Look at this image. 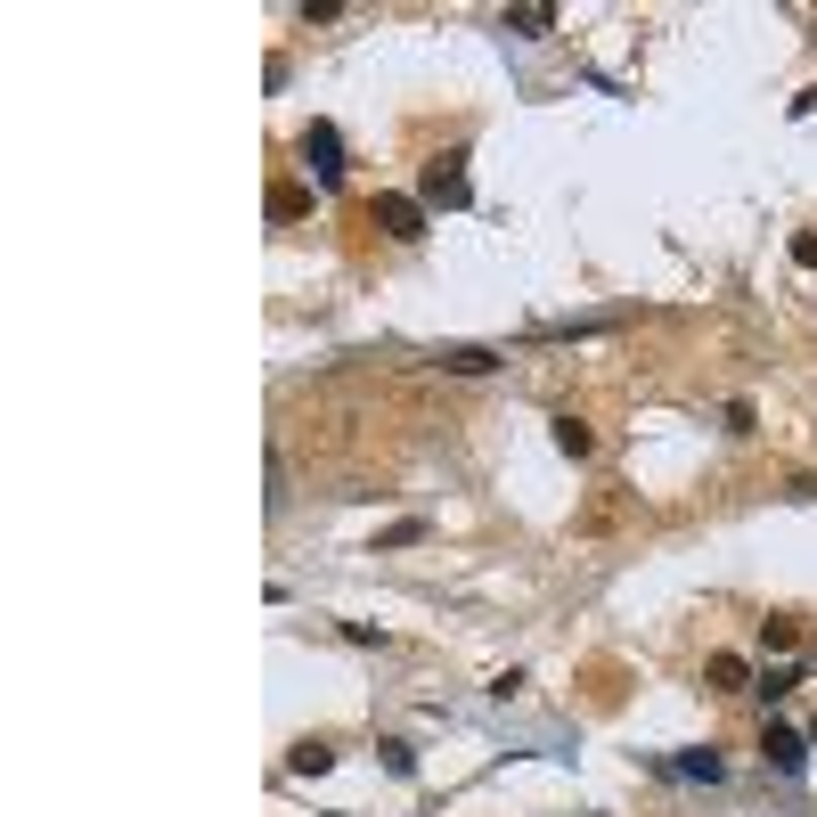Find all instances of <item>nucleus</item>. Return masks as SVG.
Returning a JSON list of instances; mask_svg holds the SVG:
<instances>
[{
  "label": "nucleus",
  "instance_id": "nucleus-1",
  "mask_svg": "<svg viewBox=\"0 0 817 817\" xmlns=\"http://www.w3.org/2000/svg\"><path fill=\"white\" fill-rule=\"evenodd\" d=\"M303 164H311V180H320V188H344V132H335L327 115L303 123Z\"/></svg>",
  "mask_w": 817,
  "mask_h": 817
},
{
  "label": "nucleus",
  "instance_id": "nucleus-2",
  "mask_svg": "<svg viewBox=\"0 0 817 817\" xmlns=\"http://www.w3.org/2000/svg\"><path fill=\"white\" fill-rule=\"evenodd\" d=\"M467 156H442V164H426V180H417V205H450V213H467L474 205V180L458 172Z\"/></svg>",
  "mask_w": 817,
  "mask_h": 817
},
{
  "label": "nucleus",
  "instance_id": "nucleus-3",
  "mask_svg": "<svg viewBox=\"0 0 817 817\" xmlns=\"http://www.w3.org/2000/svg\"><path fill=\"white\" fill-rule=\"evenodd\" d=\"M376 229H385L392 245H417V238H426V205H417V197H392V188H385V197H376Z\"/></svg>",
  "mask_w": 817,
  "mask_h": 817
},
{
  "label": "nucleus",
  "instance_id": "nucleus-4",
  "mask_svg": "<svg viewBox=\"0 0 817 817\" xmlns=\"http://www.w3.org/2000/svg\"><path fill=\"white\" fill-rule=\"evenodd\" d=\"M761 752H768V768H777V777H802V768H809V736H802V727H777V720H768V727H761Z\"/></svg>",
  "mask_w": 817,
  "mask_h": 817
},
{
  "label": "nucleus",
  "instance_id": "nucleus-5",
  "mask_svg": "<svg viewBox=\"0 0 817 817\" xmlns=\"http://www.w3.org/2000/svg\"><path fill=\"white\" fill-rule=\"evenodd\" d=\"M499 360H507V352H491V344H442V352H433L442 376H491Z\"/></svg>",
  "mask_w": 817,
  "mask_h": 817
},
{
  "label": "nucleus",
  "instance_id": "nucleus-6",
  "mask_svg": "<svg viewBox=\"0 0 817 817\" xmlns=\"http://www.w3.org/2000/svg\"><path fill=\"white\" fill-rule=\"evenodd\" d=\"M654 768H670V777H695V785H720L727 777V761L711 744H695V752H679V761H654Z\"/></svg>",
  "mask_w": 817,
  "mask_h": 817
},
{
  "label": "nucleus",
  "instance_id": "nucleus-7",
  "mask_svg": "<svg viewBox=\"0 0 817 817\" xmlns=\"http://www.w3.org/2000/svg\"><path fill=\"white\" fill-rule=\"evenodd\" d=\"M499 25H507L515 41H540V33H556V9H548V0H523V9L499 17Z\"/></svg>",
  "mask_w": 817,
  "mask_h": 817
},
{
  "label": "nucleus",
  "instance_id": "nucleus-8",
  "mask_svg": "<svg viewBox=\"0 0 817 817\" xmlns=\"http://www.w3.org/2000/svg\"><path fill=\"white\" fill-rule=\"evenodd\" d=\"M703 679H711V695H744V687H752V662H744V654H711Z\"/></svg>",
  "mask_w": 817,
  "mask_h": 817
},
{
  "label": "nucleus",
  "instance_id": "nucleus-9",
  "mask_svg": "<svg viewBox=\"0 0 817 817\" xmlns=\"http://www.w3.org/2000/svg\"><path fill=\"white\" fill-rule=\"evenodd\" d=\"M286 768H295V777H320V768H335V744H320V736H303L295 752H286Z\"/></svg>",
  "mask_w": 817,
  "mask_h": 817
},
{
  "label": "nucleus",
  "instance_id": "nucleus-10",
  "mask_svg": "<svg viewBox=\"0 0 817 817\" xmlns=\"http://www.w3.org/2000/svg\"><path fill=\"white\" fill-rule=\"evenodd\" d=\"M793 687H802V670H793V662H777V670H761V679H752V695H761V703H785Z\"/></svg>",
  "mask_w": 817,
  "mask_h": 817
},
{
  "label": "nucleus",
  "instance_id": "nucleus-11",
  "mask_svg": "<svg viewBox=\"0 0 817 817\" xmlns=\"http://www.w3.org/2000/svg\"><path fill=\"white\" fill-rule=\"evenodd\" d=\"M556 450H564V458H589V450H597V433L580 426L573 409H564V417H556Z\"/></svg>",
  "mask_w": 817,
  "mask_h": 817
},
{
  "label": "nucleus",
  "instance_id": "nucleus-12",
  "mask_svg": "<svg viewBox=\"0 0 817 817\" xmlns=\"http://www.w3.org/2000/svg\"><path fill=\"white\" fill-rule=\"evenodd\" d=\"M295 213H311V188H295V180L270 188V221H295Z\"/></svg>",
  "mask_w": 817,
  "mask_h": 817
},
{
  "label": "nucleus",
  "instance_id": "nucleus-13",
  "mask_svg": "<svg viewBox=\"0 0 817 817\" xmlns=\"http://www.w3.org/2000/svg\"><path fill=\"white\" fill-rule=\"evenodd\" d=\"M417 540H426V515H401L392 532H376V548H417Z\"/></svg>",
  "mask_w": 817,
  "mask_h": 817
},
{
  "label": "nucleus",
  "instance_id": "nucleus-14",
  "mask_svg": "<svg viewBox=\"0 0 817 817\" xmlns=\"http://www.w3.org/2000/svg\"><path fill=\"white\" fill-rule=\"evenodd\" d=\"M761 646L768 654H793V646H802V621H761Z\"/></svg>",
  "mask_w": 817,
  "mask_h": 817
},
{
  "label": "nucleus",
  "instance_id": "nucleus-15",
  "mask_svg": "<svg viewBox=\"0 0 817 817\" xmlns=\"http://www.w3.org/2000/svg\"><path fill=\"white\" fill-rule=\"evenodd\" d=\"M376 752H385V768H392V777H417V752H409L401 736H385V744H376Z\"/></svg>",
  "mask_w": 817,
  "mask_h": 817
},
{
  "label": "nucleus",
  "instance_id": "nucleus-16",
  "mask_svg": "<svg viewBox=\"0 0 817 817\" xmlns=\"http://www.w3.org/2000/svg\"><path fill=\"white\" fill-rule=\"evenodd\" d=\"M793 262H802L809 279H817V229H802V238H793Z\"/></svg>",
  "mask_w": 817,
  "mask_h": 817
},
{
  "label": "nucleus",
  "instance_id": "nucleus-17",
  "mask_svg": "<svg viewBox=\"0 0 817 817\" xmlns=\"http://www.w3.org/2000/svg\"><path fill=\"white\" fill-rule=\"evenodd\" d=\"M802 736H809V752H817V720H809V727H802Z\"/></svg>",
  "mask_w": 817,
  "mask_h": 817
}]
</instances>
